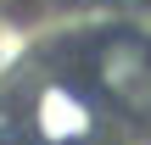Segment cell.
I'll list each match as a JSON object with an SVG mask.
<instances>
[{
    "instance_id": "2",
    "label": "cell",
    "mask_w": 151,
    "mask_h": 145,
    "mask_svg": "<svg viewBox=\"0 0 151 145\" xmlns=\"http://www.w3.org/2000/svg\"><path fill=\"white\" fill-rule=\"evenodd\" d=\"M34 129L45 145H84L95 134V106L73 84H45L34 95Z\"/></svg>"
},
{
    "instance_id": "1",
    "label": "cell",
    "mask_w": 151,
    "mask_h": 145,
    "mask_svg": "<svg viewBox=\"0 0 151 145\" xmlns=\"http://www.w3.org/2000/svg\"><path fill=\"white\" fill-rule=\"evenodd\" d=\"M95 78H101V89H106L112 106H123L134 117L151 112V45L129 39V34L106 39L101 56H95Z\"/></svg>"
}]
</instances>
